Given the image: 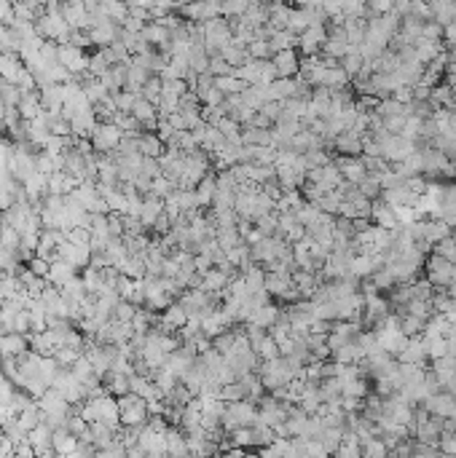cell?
<instances>
[{"instance_id": "5b68a950", "label": "cell", "mask_w": 456, "mask_h": 458, "mask_svg": "<svg viewBox=\"0 0 456 458\" xmlns=\"http://www.w3.org/2000/svg\"><path fill=\"white\" fill-rule=\"evenodd\" d=\"M277 68L287 75V70H296V56H293V51H282L280 56H277Z\"/></svg>"}, {"instance_id": "6da1fadb", "label": "cell", "mask_w": 456, "mask_h": 458, "mask_svg": "<svg viewBox=\"0 0 456 458\" xmlns=\"http://www.w3.org/2000/svg\"><path fill=\"white\" fill-rule=\"evenodd\" d=\"M119 415H121V424L126 426L140 424L145 418V402L140 397H135V394H126V397L119 399Z\"/></svg>"}, {"instance_id": "3957f363", "label": "cell", "mask_w": 456, "mask_h": 458, "mask_svg": "<svg viewBox=\"0 0 456 458\" xmlns=\"http://www.w3.org/2000/svg\"><path fill=\"white\" fill-rule=\"evenodd\" d=\"M94 145L97 148H102V151H110V148H116L119 145V139H121V132H119V126H110V123H102L97 132H94Z\"/></svg>"}, {"instance_id": "277c9868", "label": "cell", "mask_w": 456, "mask_h": 458, "mask_svg": "<svg viewBox=\"0 0 456 458\" xmlns=\"http://www.w3.org/2000/svg\"><path fill=\"white\" fill-rule=\"evenodd\" d=\"M0 75H3L8 84H17V81L24 78V70H22V65L14 59V54H0Z\"/></svg>"}, {"instance_id": "7a4b0ae2", "label": "cell", "mask_w": 456, "mask_h": 458, "mask_svg": "<svg viewBox=\"0 0 456 458\" xmlns=\"http://www.w3.org/2000/svg\"><path fill=\"white\" fill-rule=\"evenodd\" d=\"M27 351L24 333H3L0 335V354L3 356H22Z\"/></svg>"}]
</instances>
